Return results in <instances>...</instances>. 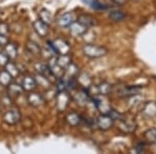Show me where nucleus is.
Masks as SVG:
<instances>
[{"label":"nucleus","instance_id":"nucleus-1","mask_svg":"<svg viewBox=\"0 0 156 154\" xmlns=\"http://www.w3.org/2000/svg\"><path fill=\"white\" fill-rule=\"evenodd\" d=\"M82 52L85 56L90 59H98V57L104 56L107 53L106 48L102 46H97L94 44H87L82 47Z\"/></svg>","mask_w":156,"mask_h":154},{"label":"nucleus","instance_id":"nucleus-2","mask_svg":"<svg viewBox=\"0 0 156 154\" xmlns=\"http://www.w3.org/2000/svg\"><path fill=\"white\" fill-rule=\"evenodd\" d=\"M48 45H49L50 49L57 55L69 54L70 50H71L69 43L62 39H56V40H54V41H48Z\"/></svg>","mask_w":156,"mask_h":154},{"label":"nucleus","instance_id":"nucleus-3","mask_svg":"<svg viewBox=\"0 0 156 154\" xmlns=\"http://www.w3.org/2000/svg\"><path fill=\"white\" fill-rule=\"evenodd\" d=\"M21 119V115L20 112L17 108H12L9 109L7 112L4 113L3 115V122L6 123L7 125H15L20 121Z\"/></svg>","mask_w":156,"mask_h":154},{"label":"nucleus","instance_id":"nucleus-4","mask_svg":"<svg viewBox=\"0 0 156 154\" xmlns=\"http://www.w3.org/2000/svg\"><path fill=\"white\" fill-rule=\"evenodd\" d=\"M114 121L115 120L108 113H103L97 119V126L102 130H107L112 127Z\"/></svg>","mask_w":156,"mask_h":154},{"label":"nucleus","instance_id":"nucleus-5","mask_svg":"<svg viewBox=\"0 0 156 154\" xmlns=\"http://www.w3.org/2000/svg\"><path fill=\"white\" fill-rule=\"evenodd\" d=\"M48 66H49L50 71H51L54 78L59 79V78H62V75L65 74V69L60 67V66L56 63V57H51L49 60Z\"/></svg>","mask_w":156,"mask_h":154},{"label":"nucleus","instance_id":"nucleus-6","mask_svg":"<svg viewBox=\"0 0 156 154\" xmlns=\"http://www.w3.org/2000/svg\"><path fill=\"white\" fill-rule=\"evenodd\" d=\"M32 26H34V31L37 32V34L39 37L41 38H44L46 37L47 34H48L49 32V25L44 23V22L42 21V20H36V21L34 22V24H32Z\"/></svg>","mask_w":156,"mask_h":154},{"label":"nucleus","instance_id":"nucleus-7","mask_svg":"<svg viewBox=\"0 0 156 154\" xmlns=\"http://www.w3.org/2000/svg\"><path fill=\"white\" fill-rule=\"evenodd\" d=\"M70 32L73 37H80V36H83V34L87 32V28L82 25L79 22H73V23L70 25Z\"/></svg>","mask_w":156,"mask_h":154},{"label":"nucleus","instance_id":"nucleus-8","mask_svg":"<svg viewBox=\"0 0 156 154\" xmlns=\"http://www.w3.org/2000/svg\"><path fill=\"white\" fill-rule=\"evenodd\" d=\"M6 88H7V90H9V97H18V96H20L24 92L22 85L18 84V83H15V82H11Z\"/></svg>","mask_w":156,"mask_h":154},{"label":"nucleus","instance_id":"nucleus-9","mask_svg":"<svg viewBox=\"0 0 156 154\" xmlns=\"http://www.w3.org/2000/svg\"><path fill=\"white\" fill-rule=\"evenodd\" d=\"M79 23H81L82 25H84L87 28H90V27L94 26L96 25V19L94 17L90 16V15H87V14H82L78 17V20H77Z\"/></svg>","mask_w":156,"mask_h":154},{"label":"nucleus","instance_id":"nucleus-10","mask_svg":"<svg viewBox=\"0 0 156 154\" xmlns=\"http://www.w3.org/2000/svg\"><path fill=\"white\" fill-rule=\"evenodd\" d=\"M27 101H28L29 105H31L34 107H37L43 103V97L37 93H30L27 96Z\"/></svg>","mask_w":156,"mask_h":154},{"label":"nucleus","instance_id":"nucleus-11","mask_svg":"<svg viewBox=\"0 0 156 154\" xmlns=\"http://www.w3.org/2000/svg\"><path fill=\"white\" fill-rule=\"evenodd\" d=\"M4 53L9 56V59H15L18 55V50L17 46L12 43H6L4 45Z\"/></svg>","mask_w":156,"mask_h":154},{"label":"nucleus","instance_id":"nucleus-12","mask_svg":"<svg viewBox=\"0 0 156 154\" xmlns=\"http://www.w3.org/2000/svg\"><path fill=\"white\" fill-rule=\"evenodd\" d=\"M73 15L71 13H66V14L62 15L57 20V23L60 27H69L73 23Z\"/></svg>","mask_w":156,"mask_h":154},{"label":"nucleus","instance_id":"nucleus-13","mask_svg":"<svg viewBox=\"0 0 156 154\" xmlns=\"http://www.w3.org/2000/svg\"><path fill=\"white\" fill-rule=\"evenodd\" d=\"M69 103V96L64 92H58L57 95V107L59 110H64Z\"/></svg>","mask_w":156,"mask_h":154},{"label":"nucleus","instance_id":"nucleus-14","mask_svg":"<svg viewBox=\"0 0 156 154\" xmlns=\"http://www.w3.org/2000/svg\"><path fill=\"white\" fill-rule=\"evenodd\" d=\"M36 70H37V74H41L43 76H46L47 78H49L50 76H53L51 71H50L49 66L46 64H37Z\"/></svg>","mask_w":156,"mask_h":154},{"label":"nucleus","instance_id":"nucleus-15","mask_svg":"<svg viewBox=\"0 0 156 154\" xmlns=\"http://www.w3.org/2000/svg\"><path fill=\"white\" fill-rule=\"evenodd\" d=\"M37 87L36 79L30 76H26L22 81V88L24 91H32Z\"/></svg>","mask_w":156,"mask_h":154},{"label":"nucleus","instance_id":"nucleus-16","mask_svg":"<svg viewBox=\"0 0 156 154\" xmlns=\"http://www.w3.org/2000/svg\"><path fill=\"white\" fill-rule=\"evenodd\" d=\"M66 120H67L68 124L74 127V126H77V125H79L80 123H81L82 118L80 117L79 115H77L76 113H69V115L67 116Z\"/></svg>","mask_w":156,"mask_h":154},{"label":"nucleus","instance_id":"nucleus-17","mask_svg":"<svg viewBox=\"0 0 156 154\" xmlns=\"http://www.w3.org/2000/svg\"><path fill=\"white\" fill-rule=\"evenodd\" d=\"M26 49L32 55H40V53H41V47L34 41H27Z\"/></svg>","mask_w":156,"mask_h":154},{"label":"nucleus","instance_id":"nucleus-18","mask_svg":"<svg viewBox=\"0 0 156 154\" xmlns=\"http://www.w3.org/2000/svg\"><path fill=\"white\" fill-rule=\"evenodd\" d=\"M39 18L40 20H42L44 23L50 25V23L52 22V15L48 9H42L39 13Z\"/></svg>","mask_w":156,"mask_h":154},{"label":"nucleus","instance_id":"nucleus-19","mask_svg":"<svg viewBox=\"0 0 156 154\" xmlns=\"http://www.w3.org/2000/svg\"><path fill=\"white\" fill-rule=\"evenodd\" d=\"M12 79H14V78L12 77V75L9 74L6 70H3V71L0 72V84L1 85L7 87V85L12 82Z\"/></svg>","mask_w":156,"mask_h":154},{"label":"nucleus","instance_id":"nucleus-20","mask_svg":"<svg viewBox=\"0 0 156 154\" xmlns=\"http://www.w3.org/2000/svg\"><path fill=\"white\" fill-rule=\"evenodd\" d=\"M56 63L58 64L60 67L66 69V68L71 64V57L69 54H64V55H58L56 57Z\"/></svg>","mask_w":156,"mask_h":154},{"label":"nucleus","instance_id":"nucleus-21","mask_svg":"<svg viewBox=\"0 0 156 154\" xmlns=\"http://www.w3.org/2000/svg\"><path fill=\"white\" fill-rule=\"evenodd\" d=\"M4 68H5L6 71L12 75V78H16V77L20 74L19 69L17 68V66L15 65L14 63H12V62H9V63H7V64L5 65V67H4Z\"/></svg>","mask_w":156,"mask_h":154},{"label":"nucleus","instance_id":"nucleus-22","mask_svg":"<svg viewBox=\"0 0 156 154\" xmlns=\"http://www.w3.org/2000/svg\"><path fill=\"white\" fill-rule=\"evenodd\" d=\"M140 91V88H136V87H125L124 89L122 90V92L120 93V96H123V97H127V96H133L135 95L137 92Z\"/></svg>","mask_w":156,"mask_h":154},{"label":"nucleus","instance_id":"nucleus-23","mask_svg":"<svg viewBox=\"0 0 156 154\" xmlns=\"http://www.w3.org/2000/svg\"><path fill=\"white\" fill-rule=\"evenodd\" d=\"M76 101L80 105H87L89 102V95L84 91H81L76 95Z\"/></svg>","mask_w":156,"mask_h":154},{"label":"nucleus","instance_id":"nucleus-24","mask_svg":"<svg viewBox=\"0 0 156 154\" xmlns=\"http://www.w3.org/2000/svg\"><path fill=\"white\" fill-rule=\"evenodd\" d=\"M108 17L112 21H122V20L125 19V14L121 11H112L108 15Z\"/></svg>","mask_w":156,"mask_h":154},{"label":"nucleus","instance_id":"nucleus-25","mask_svg":"<svg viewBox=\"0 0 156 154\" xmlns=\"http://www.w3.org/2000/svg\"><path fill=\"white\" fill-rule=\"evenodd\" d=\"M83 1L87 4V5L93 7L94 9H106V6H105L104 4L100 3V2L97 1V0H83Z\"/></svg>","mask_w":156,"mask_h":154},{"label":"nucleus","instance_id":"nucleus-26","mask_svg":"<svg viewBox=\"0 0 156 154\" xmlns=\"http://www.w3.org/2000/svg\"><path fill=\"white\" fill-rule=\"evenodd\" d=\"M110 91H112V85H110L109 83L103 82L98 87V92H99V94H101V95H107Z\"/></svg>","mask_w":156,"mask_h":154},{"label":"nucleus","instance_id":"nucleus-27","mask_svg":"<svg viewBox=\"0 0 156 154\" xmlns=\"http://www.w3.org/2000/svg\"><path fill=\"white\" fill-rule=\"evenodd\" d=\"M36 82H37V84L44 85V87H48V85H50L49 78H47L46 76H43L41 74H37V76L36 78Z\"/></svg>","mask_w":156,"mask_h":154},{"label":"nucleus","instance_id":"nucleus-28","mask_svg":"<svg viewBox=\"0 0 156 154\" xmlns=\"http://www.w3.org/2000/svg\"><path fill=\"white\" fill-rule=\"evenodd\" d=\"M65 71H67V73L69 74V78L70 77H76V75L78 73V69L76 68V66L71 63V64H70L66 69H65Z\"/></svg>","mask_w":156,"mask_h":154},{"label":"nucleus","instance_id":"nucleus-29","mask_svg":"<svg viewBox=\"0 0 156 154\" xmlns=\"http://www.w3.org/2000/svg\"><path fill=\"white\" fill-rule=\"evenodd\" d=\"M146 138L149 141L150 143L156 142V129H150L146 132Z\"/></svg>","mask_w":156,"mask_h":154},{"label":"nucleus","instance_id":"nucleus-30","mask_svg":"<svg viewBox=\"0 0 156 154\" xmlns=\"http://www.w3.org/2000/svg\"><path fill=\"white\" fill-rule=\"evenodd\" d=\"M9 32V26L4 22H0V34L2 36H7Z\"/></svg>","mask_w":156,"mask_h":154},{"label":"nucleus","instance_id":"nucleus-31","mask_svg":"<svg viewBox=\"0 0 156 154\" xmlns=\"http://www.w3.org/2000/svg\"><path fill=\"white\" fill-rule=\"evenodd\" d=\"M120 129L123 131V132H131V131H133V126L132 125H130L129 123H125V122H123L122 124H121L120 126Z\"/></svg>","mask_w":156,"mask_h":154},{"label":"nucleus","instance_id":"nucleus-32","mask_svg":"<svg viewBox=\"0 0 156 154\" xmlns=\"http://www.w3.org/2000/svg\"><path fill=\"white\" fill-rule=\"evenodd\" d=\"M9 62V56L5 53H2V51L0 52V66L1 67H5V65Z\"/></svg>","mask_w":156,"mask_h":154},{"label":"nucleus","instance_id":"nucleus-33","mask_svg":"<svg viewBox=\"0 0 156 154\" xmlns=\"http://www.w3.org/2000/svg\"><path fill=\"white\" fill-rule=\"evenodd\" d=\"M6 43H9L6 36H2V34H0V45H1V46H4Z\"/></svg>","mask_w":156,"mask_h":154},{"label":"nucleus","instance_id":"nucleus-34","mask_svg":"<svg viewBox=\"0 0 156 154\" xmlns=\"http://www.w3.org/2000/svg\"><path fill=\"white\" fill-rule=\"evenodd\" d=\"M114 2H115L117 4H123V3H125V1L126 0H112Z\"/></svg>","mask_w":156,"mask_h":154},{"label":"nucleus","instance_id":"nucleus-35","mask_svg":"<svg viewBox=\"0 0 156 154\" xmlns=\"http://www.w3.org/2000/svg\"><path fill=\"white\" fill-rule=\"evenodd\" d=\"M1 51H2V46L0 45V52H1Z\"/></svg>","mask_w":156,"mask_h":154}]
</instances>
